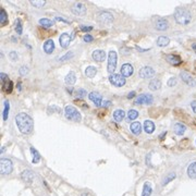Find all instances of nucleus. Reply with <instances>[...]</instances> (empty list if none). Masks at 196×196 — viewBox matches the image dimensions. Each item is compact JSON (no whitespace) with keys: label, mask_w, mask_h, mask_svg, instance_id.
I'll return each instance as SVG.
<instances>
[{"label":"nucleus","mask_w":196,"mask_h":196,"mask_svg":"<svg viewBox=\"0 0 196 196\" xmlns=\"http://www.w3.org/2000/svg\"><path fill=\"white\" fill-rule=\"evenodd\" d=\"M93 30V27L92 26H82L81 27V31H83V32H89V31Z\"/></svg>","instance_id":"nucleus-45"},{"label":"nucleus","mask_w":196,"mask_h":196,"mask_svg":"<svg viewBox=\"0 0 196 196\" xmlns=\"http://www.w3.org/2000/svg\"><path fill=\"white\" fill-rule=\"evenodd\" d=\"M174 178H175V173H173V172H172V173H170V174L168 175V177H167L165 180H163L162 185H166V184H168L170 181H172V180H173Z\"/></svg>","instance_id":"nucleus-38"},{"label":"nucleus","mask_w":196,"mask_h":196,"mask_svg":"<svg viewBox=\"0 0 196 196\" xmlns=\"http://www.w3.org/2000/svg\"><path fill=\"white\" fill-rule=\"evenodd\" d=\"M139 76L142 78H151L155 75V70L151 66H143L139 70Z\"/></svg>","instance_id":"nucleus-11"},{"label":"nucleus","mask_w":196,"mask_h":196,"mask_svg":"<svg viewBox=\"0 0 196 196\" xmlns=\"http://www.w3.org/2000/svg\"><path fill=\"white\" fill-rule=\"evenodd\" d=\"M130 130L134 135H139L142 132V125L139 122H133L130 125Z\"/></svg>","instance_id":"nucleus-21"},{"label":"nucleus","mask_w":196,"mask_h":196,"mask_svg":"<svg viewBox=\"0 0 196 196\" xmlns=\"http://www.w3.org/2000/svg\"><path fill=\"white\" fill-rule=\"evenodd\" d=\"M155 27L158 31H166L169 27V22L167 21V20H165V19H159L155 23Z\"/></svg>","instance_id":"nucleus-16"},{"label":"nucleus","mask_w":196,"mask_h":196,"mask_svg":"<svg viewBox=\"0 0 196 196\" xmlns=\"http://www.w3.org/2000/svg\"><path fill=\"white\" fill-rule=\"evenodd\" d=\"M10 58H11V59H12V60H16V59H18V54H16V52L15 51H12V52H10Z\"/></svg>","instance_id":"nucleus-44"},{"label":"nucleus","mask_w":196,"mask_h":196,"mask_svg":"<svg viewBox=\"0 0 196 196\" xmlns=\"http://www.w3.org/2000/svg\"><path fill=\"white\" fill-rule=\"evenodd\" d=\"M56 20H57V21H64L66 23H69V22L66 21V20H64V19H62V18H56Z\"/></svg>","instance_id":"nucleus-49"},{"label":"nucleus","mask_w":196,"mask_h":196,"mask_svg":"<svg viewBox=\"0 0 196 196\" xmlns=\"http://www.w3.org/2000/svg\"><path fill=\"white\" fill-rule=\"evenodd\" d=\"M180 78H182V81L184 83H186L187 85H190V86H195L196 85V82L193 80V78L186 72H181L180 73Z\"/></svg>","instance_id":"nucleus-15"},{"label":"nucleus","mask_w":196,"mask_h":196,"mask_svg":"<svg viewBox=\"0 0 196 196\" xmlns=\"http://www.w3.org/2000/svg\"><path fill=\"white\" fill-rule=\"evenodd\" d=\"M71 39H72V38L70 37L69 34H66V33L61 34L60 38H59V42H60L61 48H63V49L68 48V47H69V45H70V42H71Z\"/></svg>","instance_id":"nucleus-14"},{"label":"nucleus","mask_w":196,"mask_h":196,"mask_svg":"<svg viewBox=\"0 0 196 196\" xmlns=\"http://www.w3.org/2000/svg\"><path fill=\"white\" fill-rule=\"evenodd\" d=\"M64 82H66L68 85H73L76 82V75L74 72H69L66 74V76L64 78Z\"/></svg>","instance_id":"nucleus-22"},{"label":"nucleus","mask_w":196,"mask_h":196,"mask_svg":"<svg viewBox=\"0 0 196 196\" xmlns=\"http://www.w3.org/2000/svg\"><path fill=\"white\" fill-rule=\"evenodd\" d=\"M187 175L191 179H196V161L192 162L187 168Z\"/></svg>","instance_id":"nucleus-25"},{"label":"nucleus","mask_w":196,"mask_h":196,"mask_svg":"<svg viewBox=\"0 0 196 196\" xmlns=\"http://www.w3.org/2000/svg\"><path fill=\"white\" fill-rule=\"evenodd\" d=\"M97 73V70L95 66H87L86 68V70H85V74H86V76L87 78H94V76L96 75Z\"/></svg>","instance_id":"nucleus-29"},{"label":"nucleus","mask_w":196,"mask_h":196,"mask_svg":"<svg viewBox=\"0 0 196 196\" xmlns=\"http://www.w3.org/2000/svg\"><path fill=\"white\" fill-rule=\"evenodd\" d=\"M93 59L96 62H103L106 59V52L104 50H100V49H97L93 52Z\"/></svg>","instance_id":"nucleus-17"},{"label":"nucleus","mask_w":196,"mask_h":196,"mask_svg":"<svg viewBox=\"0 0 196 196\" xmlns=\"http://www.w3.org/2000/svg\"><path fill=\"white\" fill-rule=\"evenodd\" d=\"M170 39L167 36H160L159 38L157 39V45L159 47H166V46L169 45Z\"/></svg>","instance_id":"nucleus-27"},{"label":"nucleus","mask_w":196,"mask_h":196,"mask_svg":"<svg viewBox=\"0 0 196 196\" xmlns=\"http://www.w3.org/2000/svg\"><path fill=\"white\" fill-rule=\"evenodd\" d=\"M73 57V54L71 51L70 52H66V54H64V56H62V57H60L59 58V60L60 61H62V62H63V61H66V60H69V59H71V58Z\"/></svg>","instance_id":"nucleus-39"},{"label":"nucleus","mask_w":196,"mask_h":196,"mask_svg":"<svg viewBox=\"0 0 196 196\" xmlns=\"http://www.w3.org/2000/svg\"><path fill=\"white\" fill-rule=\"evenodd\" d=\"M175 84H177V80H175V78H171L169 81H168V86H170V87L174 86Z\"/></svg>","instance_id":"nucleus-42"},{"label":"nucleus","mask_w":196,"mask_h":196,"mask_svg":"<svg viewBox=\"0 0 196 196\" xmlns=\"http://www.w3.org/2000/svg\"><path fill=\"white\" fill-rule=\"evenodd\" d=\"M134 97H135V92H131V93L127 95V98H129V99H132Z\"/></svg>","instance_id":"nucleus-46"},{"label":"nucleus","mask_w":196,"mask_h":196,"mask_svg":"<svg viewBox=\"0 0 196 196\" xmlns=\"http://www.w3.org/2000/svg\"><path fill=\"white\" fill-rule=\"evenodd\" d=\"M174 19L175 21L178 22L179 24L181 25H186L189 24L192 20V15L191 13L185 9H177L174 12Z\"/></svg>","instance_id":"nucleus-2"},{"label":"nucleus","mask_w":196,"mask_h":196,"mask_svg":"<svg viewBox=\"0 0 196 196\" xmlns=\"http://www.w3.org/2000/svg\"><path fill=\"white\" fill-rule=\"evenodd\" d=\"M83 39H84V42H93V36L92 35H89V34H86V35H84V37H83Z\"/></svg>","instance_id":"nucleus-41"},{"label":"nucleus","mask_w":196,"mask_h":196,"mask_svg":"<svg viewBox=\"0 0 196 196\" xmlns=\"http://www.w3.org/2000/svg\"><path fill=\"white\" fill-rule=\"evenodd\" d=\"M72 12L75 15H84L86 13V8L83 3L81 2H74L71 7Z\"/></svg>","instance_id":"nucleus-10"},{"label":"nucleus","mask_w":196,"mask_h":196,"mask_svg":"<svg viewBox=\"0 0 196 196\" xmlns=\"http://www.w3.org/2000/svg\"><path fill=\"white\" fill-rule=\"evenodd\" d=\"M7 21H8V15H7L4 10L1 9L0 10V23H1V25H4L7 24Z\"/></svg>","instance_id":"nucleus-33"},{"label":"nucleus","mask_w":196,"mask_h":196,"mask_svg":"<svg viewBox=\"0 0 196 196\" xmlns=\"http://www.w3.org/2000/svg\"><path fill=\"white\" fill-rule=\"evenodd\" d=\"M117 61H118L117 52L113 51V50L109 51V54H108V66H107V70H108L109 73L113 74V72L116 71V68H117Z\"/></svg>","instance_id":"nucleus-5"},{"label":"nucleus","mask_w":196,"mask_h":196,"mask_svg":"<svg viewBox=\"0 0 196 196\" xmlns=\"http://www.w3.org/2000/svg\"><path fill=\"white\" fill-rule=\"evenodd\" d=\"M31 153H32V156H33V163H38L39 160H40V155L38 154V151L35 149V148L31 147Z\"/></svg>","instance_id":"nucleus-32"},{"label":"nucleus","mask_w":196,"mask_h":196,"mask_svg":"<svg viewBox=\"0 0 196 196\" xmlns=\"http://www.w3.org/2000/svg\"><path fill=\"white\" fill-rule=\"evenodd\" d=\"M0 78H1V82H2V89L6 92L7 94H9L12 92L13 88V83L9 80L8 75L4 74V73H1L0 74Z\"/></svg>","instance_id":"nucleus-7"},{"label":"nucleus","mask_w":196,"mask_h":196,"mask_svg":"<svg viewBox=\"0 0 196 196\" xmlns=\"http://www.w3.org/2000/svg\"><path fill=\"white\" fill-rule=\"evenodd\" d=\"M9 101L6 100L4 101V109H3V120H7L8 119V113H9Z\"/></svg>","instance_id":"nucleus-35"},{"label":"nucleus","mask_w":196,"mask_h":196,"mask_svg":"<svg viewBox=\"0 0 196 196\" xmlns=\"http://www.w3.org/2000/svg\"><path fill=\"white\" fill-rule=\"evenodd\" d=\"M18 89H21V84H18Z\"/></svg>","instance_id":"nucleus-51"},{"label":"nucleus","mask_w":196,"mask_h":196,"mask_svg":"<svg viewBox=\"0 0 196 196\" xmlns=\"http://www.w3.org/2000/svg\"><path fill=\"white\" fill-rule=\"evenodd\" d=\"M134 73V69L133 66L129 63H125L121 66V75L124 76V78H129Z\"/></svg>","instance_id":"nucleus-13"},{"label":"nucleus","mask_w":196,"mask_h":196,"mask_svg":"<svg viewBox=\"0 0 196 196\" xmlns=\"http://www.w3.org/2000/svg\"><path fill=\"white\" fill-rule=\"evenodd\" d=\"M83 196H86V195H83Z\"/></svg>","instance_id":"nucleus-52"},{"label":"nucleus","mask_w":196,"mask_h":196,"mask_svg":"<svg viewBox=\"0 0 196 196\" xmlns=\"http://www.w3.org/2000/svg\"><path fill=\"white\" fill-rule=\"evenodd\" d=\"M160 86H161V82L159 80H151V83H149V88L151 91H157L159 89Z\"/></svg>","instance_id":"nucleus-30"},{"label":"nucleus","mask_w":196,"mask_h":196,"mask_svg":"<svg viewBox=\"0 0 196 196\" xmlns=\"http://www.w3.org/2000/svg\"><path fill=\"white\" fill-rule=\"evenodd\" d=\"M22 22L20 21V20H16V22H15V32L19 34V35H21L22 34Z\"/></svg>","instance_id":"nucleus-37"},{"label":"nucleus","mask_w":196,"mask_h":196,"mask_svg":"<svg viewBox=\"0 0 196 196\" xmlns=\"http://www.w3.org/2000/svg\"><path fill=\"white\" fill-rule=\"evenodd\" d=\"M31 3H32V4H33L34 7L40 8V7L45 6V4H46V1H42V0H40V1H31Z\"/></svg>","instance_id":"nucleus-40"},{"label":"nucleus","mask_w":196,"mask_h":196,"mask_svg":"<svg viewBox=\"0 0 196 196\" xmlns=\"http://www.w3.org/2000/svg\"><path fill=\"white\" fill-rule=\"evenodd\" d=\"M27 72H28V68L27 66H22L20 69V74L21 75H25V74H27Z\"/></svg>","instance_id":"nucleus-43"},{"label":"nucleus","mask_w":196,"mask_h":196,"mask_svg":"<svg viewBox=\"0 0 196 196\" xmlns=\"http://www.w3.org/2000/svg\"><path fill=\"white\" fill-rule=\"evenodd\" d=\"M64 113H66V118L68 120L74 121V122H80L82 120L80 112L73 106H66V109H64Z\"/></svg>","instance_id":"nucleus-3"},{"label":"nucleus","mask_w":196,"mask_h":196,"mask_svg":"<svg viewBox=\"0 0 196 196\" xmlns=\"http://www.w3.org/2000/svg\"><path fill=\"white\" fill-rule=\"evenodd\" d=\"M42 49H44V51L46 54H50L52 51L54 50V42L52 39H48V40H46L44 46H42Z\"/></svg>","instance_id":"nucleus-19"},{"label":"nucleus","mask_w":196,"mask_h":196,"mask_svg":"<svg viewBox=\"0 0 196 196\" xmlns=\"http://www.w3.org/2000/svg\"><path fill=\"white\" fill-rule=\"evenodd\" d=\"M15 123L18 125V129L22 134H30L33 131L34 127V122L33 119L24 112H21L16 115L15 117Z\"/></svg>","instance_id":"nucleus-1"},{"label":"nucleus","mask_w":196,"mask_h":196,"mask_svg":"<svg viewBox=\"0 0 196 196\" xmlns=\"http://www.w3.org/2000/svg\"><path fill=\"white\" fill-rule=\"evenodd\" d=\"M110 105H111V101H104V103H103L104 107H109Z\"/></svg>","instance_id":"nucleus-48"},{"label":"nucleus","mask_w":196,"mask_h":196,"mask_svg":"<svg viewBox=\"0 0 196 196\" xmlns=\"http://www.w3.org/2000/svg\"><path fill=\"white\" fill-rule=\"evenodd\" d=\"M191 107H192V109H193V111L196 113V101H192V104H191Z\"/></svg>","instance_id":"nucleus-47"},{"label":"nucleus","mask_w":196,"mask_h":196,"mask_svg":"<svg viewBox=\"0 0 196 196\" xmlns=\"http://www.w3.org/2000/svg\"><path fill=\"white\" fill-rule=\"evenodd\" d=\"M192 48H193V50L196 52V42H195V44H193V45H192Z\"/></svg>","instance_id":"nucleus-50"},{"label":"nucleus","mask_w":196,"mask_h":196,"mask_svg":"<svg viewBox=\"0 0 196 196\" xmlns=\"http://www.w3.org/2000/svg\"><path fill=\"white\" fill-rule=\"evenodd\" d=\"M124 116H125V112H124L123 110H121V109H118V110H116V111L113 112V119H115L116 121H118V122H120V121L123 120Z\"/></svg>","instance_id":"nucleus-28"},{"label":"nucleus","mask_w":196,"mask_h":196,"mask_svg":"<svg viewBox=\"0 0 196 196\" xmlns=\"http://www.w3.org/2000/svg\"><path fill=\"white\" fill-rule=\"evenodd\" d=\"M151 192H153V189H151V183L149 182H145L142 191V196H151Z\"/></svg>","instance_id":"nucleus-26"},{"label":"nucleus","mask_w":196,"mask_h":196,"mask_svg":"<svg viewBox=\"0 0 196 196\" xmlns=\"http://www.w3.org/2000/svg\"><path fill=\"white\" fill-rule=\"evenodd\" d=\"M144 130L146 133H148V134H151V133H153L155 131V124L153 121H145L144 122Z\"/></svg>","instance_id":"nucleus-24"},{"label":"nucleus","mask_w":196,"mask_h":196,"mask_svg":"<svg viewBox=\"0 0 196 196\" xmlns=\"http://www.w3.org/2000/svg\"><path fill=\"white\" fill-rule=\"evenodd\" d=\"M13 170V163L12 161L8 158H3L0 161V171H1V174L3 175H8L10 174Z\"/></svg>","instance_id":"nucleus-4"},{"label":"nucleus","mask_w":196,"mask_h":196,"mask_svg":"<svg viewBox=\"0 0 196 196\" xmlns=\"http://www.w3.org/2000/svg\"><path fill=\"white\" fill-rule=\"evenodd\" d=\"M154 101V98L149 94H142L137 96V98L135 99L136 105H151Z\"/></svg>","instance_id":"nucleus-8"},{"label":"nucleus","mask_w":196,"mask_h":196,"mask_svg":"<svg viewBox=\"0 0 196 196\" xmlns=\"http://www.w3.org/2000/svg\"><path fill=\"white\" fill-rule=\"evenodd\" d=\"M137 117H139V112L136 111V110H134V109H131L130 111L127 112V119L130 121L135 120Z\"/></svg>","instance_id":"nucleus-34"},{"label":"nucleus","mask_w":196,"mask_h":196,"mask_svg":"<svg viewBox=\"0 0 196 196\" xmlns=\"http://www.w3.org/2000/svg\"><path fill=\"white\" fill-rule=\"evenodd\" d=\"M88 98H89V99L95 104V106H97V107H99V106L101 105V101H103V97H101V95H100L99 93H97V92H92V93H89Z\"/></svg>","instance_id":"nucleus-12"},{"label":"nucleus","mask_w":196,"mask_h":196,"mask_svg":"<svg viewBox=\"0 0 196 196\" xmlns=\"http://www.w3.org/2000/svg\"><path fill=\"white\" fill-rule=\"evenodd\" d=\"M173 130H174V133L177 135H182L186 131V127L183 123H175L174 127H173Z\"/></svg>","instance_id":"nucleus-23"},{"label":"nucleus","mask_w":196,"mask_h":196,"mask_svg":"<svg viewBox=\"0 0 196 196\" xmlns=\"http://www.w3.org/2000/svg\"><path fill=\"white\" fill-rule=\"evenodd\" d=\"M86 95H87V92L85 91V89H83V88L78 89L75 93V96L78 97V98H83V97H85Z\"/></svg>","instance_id":"nucleus-36"},{"label":"nucleus","mask_w":196,"mask_h":196,"mask_svg":"<svg viewBox=\"0 0 196 196\" xmlns=\"http://www.w3.org/2000/svg\"><path fill=\"white\" fill-rule=\"evenodd\" d=\"M109 82L111 83L113 86H117V87H121L125 84V78L124 76H122L121 74H110L109 76Z\"/></svg>","instance_id":"nucleus-6"},{"label":"nucleus","mask_w":196,"mask_h":196,"mask_svg":"<svg viewBox=\"0 0 196 196\" xmlns=\"http://www.w3.org/2000/svg\"><path fill=\"white\" fill-rule=\"evenodd\" d=\"M39 24L42 25V27H45V28H48V27L52 26L54 25V22L51 20H49V19H40L39 20Z\"/></svg>","instance_id":"nucleus-31"},{"label":"nucleus","mask_w":196,"mask_h":196,"mask_svg":"<svg viewBox=\"0 0 196 196\" xmlns=\"http://www.w3.org/2000/svg\"><path fill=\"white\" fill-rule=\"evenodd\" d=\"M97 19H98V21H99L100 23H103V24H108V23H111V22L113 21V15H112L111 13L103 11V12L98 13Z\"/></svg>","instance_id":"nucleus-9"},{"label":"nucleus","mask_w":196,"mask_h":196,"mask_svg":"<svg viewBox=\"0 0 196 196\" xmlns=\"http://www.w3.org/2000/svg\"><path fill=\"white\" fill-rule=\"evenodd\" d=\"M21 178L22 180L26 183H32L34 180V173L33 171H31V170H24V171L21 173Z\"/></svg>","instance_id":"nucleus-18"},{"label":"nucleus","mask_w":196,"mask_h":196,"mask_svg":"<svg viewBox=\"0 0 196 196\" xmlns=\"http://www.w3.org/2000/svg\"><path fill=\"white\" fill-rule=\"evenodd\" d=\"M166 59L172 66H179V64L181 63V58L179 57V56H175V54H168L166 57Z\"/></svg>","instance_id":"nucleus-20"}]
</instances>
